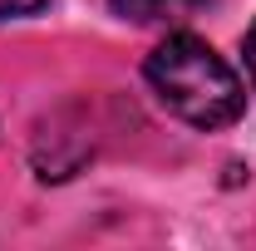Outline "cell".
Returning <instances> with one entry per match:
<instances>
[{
  "instance_id": "6da1fadb",
  "label": "cell",
  "mask_w": 256,
  "mask_h": 251,
  "mask_svg": "<svg viewBox=\"0 0 256 251\" xmlns=\"http://www.w3.org/2000/svg\"><path fill=\"white\" fill-rule=\"evenodd\" d=\"M143 74L162 98V108L192 128H226L246 108V89L232 74V64L197 34H168L148 54Z\"/></svg>"
},
{
  "instance_id": "7a4b0ae2",
  "label": "cell",
  "mask_w": 256,
  "mask_h": 251,
  "mask_svg": "<svg viewBox=\"0 0 256 251\" xmlns=\"http://www.w3.org/2000/svg\"><path fill=\"white\" fill-rule=\"evenodd\" d=\"M108 5L133 25H153V20H188L207 0H108Z\"/></svg>"
},
{
  "instance_id": "3957f363",
  "label": "cell",
  "mask_w": 256,
  "mask_h": 251,
  "mask_svg": "<svg viewBox=\"0 0 256 251\" xmlns=\"http://www.w3.org/2000/svg\"><path fill=\"white\" fill-rule=\"evenodd\" d=\"M44 0H0V20H20V15H34Z\"/></svg>"
},
{
  "instance_id": "277c9868",
  "label": "cell",
  "mask_w": 256,
  "mask_h": 251,
  "mask_svg": "<svg viewBox=\"0 0 256 251\" xmlns=\"http://www.w3.org/2000/svg\"><path fill=\"white\" fill-rule=\"evenodd\" d=\"M246 74H252V89H256V25L246 30Z\"/></svg>"
}]
</instances>
